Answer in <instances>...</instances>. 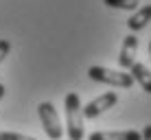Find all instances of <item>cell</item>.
Here are the masks:
<instances>
[{
  "instance_id": "277c9868",
  "label": "cell",
  "mask_w": 151,
  "mask_h": 140,
  "mask_svg": "<svg viewBox=\"0 0 151 140\" xmlns=\"http://www.w3.org/2000/svg\"><path fill=\"white\" fill-rule=\"evenodd\" d=\"M116 103H118L116 92H105V94L96 96L94 101H90L86 107H81V114H83V118H96V116H101L103 112H107L110 107H114Z\"/></svg>"
},
{
  "instance_id": "3957f363",
  "label": "cell",
  "mask_w": 151,
  "mask_h": 140,
  "mask_svg": "<svg viewBox=\"0 0 151 140\" xmlns=\"http://www.w3.org/2000/svg\"><path fill=\"white\" fill-rule=\"evenodd\" d=\"M37 116L42 121V127H44L46 136H48L50 140H59L61 136H64V129H61V123H59V116H57L53 103L44 101L37 105Z\"/></svg>"
},
{
  "instance_id": "5b68a950",
  "label": "cell",
  "mask_w": 151,
  "mask_h": 140,
  "mask_svg": "<svg viewBox=\"0 0 151 140\" xmlns=\"http://www.w3.org/2000/svg\"><path fill=\"white\" fill-rule=\"evenodd\" d=\"M136 50H138V37L136 35H127L123 39V48H121V55H118V64L123 68H132L136 64Z\"/></svg>"
},
{
  "instance_id": "7c38bea8",
  "label": "cell",
  "mask_w": 151,
  "mask_h": 140,
  "mask_svg": "<svg viewBox=\"0 0 151 140\" xmlns=\"http://www.w3.org/2000/svg\"><path fill=\"white\" fill-rule=\"evenodd\" d=\"M142 140H151V125H147L142 129Z\"/></svg>"
},
{
  "instance_id": "9c48e42d",
  "label": "cell",
  "mask_w": 151,
  "mask_h": 140,
  "mask_svg": "<svg viewBox=\"0 0 151 140\" xmlns=\"http://www.w3.org/2000/svg\"><path fill=\"white\" fill-rule=\"evenodd\" d=\"M105 7L112 9H123V11H136L140 7V0H103Z\"/></svg>"
},
{
  "instance_id": "7a4b0ae2",
  "label": "cell",
  "mask_w": 151,
  "mask_h": 140,
  "mask_svg": "<svg viewBox=\"0 0 151 140\" xmlns=\"http://www.w3.org/2000/svg\"><path fill=\"white\" fill-rule=\"evenodd\" d=\"M88 77L92 81H99V83H107L114 88H132L134 85V77L129 72H118V70H110L103 68V66H90L88 68Z\"/></svg>"
},
{
  "instance_id": "8fae6325",
  "label": "cell",
  "mask_w": 151,
  "mask_h": 140,
  "mask_svg": "<svg viewBox=\"0 0 151 140\" xmlns=\"http://www.w3.org/2000/svg\"><path fill=\"white\" fill-rule=\"evenodd\" d=\"M9 50H11V42L9 39H0V61L9 55Z\"/></svg>"
},
{
  "instance_id": "ba28073f",
  "label": "cell",
  "mask_w": 151,
  "mask_h": 140,
  "mask_svg": "<svg viewBox=\"0 0 151 140\" xmlns=\"http://www.w3.org/2000/svg\"><path fill=\"white\" fill-rule=\"evenodd\" d=\"M129 70H132L129 75L134 77V81H138L140 88H142L145 92H149V94H151V72L147 70V66L140 64V61H136V64H134Z\"/></svg>"
},
{
  "instance_id": "5bb4252c",
  "label": "cell",
  "mask_w": 151,
  "mask_h": 140,
  "mask_svg": "<svg viewBox=\"0 0 151 140\" xmlns=\"http://www.w3.org/2000/svg\"><path fill=\"white\" fill-rule=\"evenodd\" d=\"M149 55H151V42H149Z\"/></svg>"
},
{
  "instance_id": "8992f818",
  "label": "cell",
  "mask_w": 151,
  "mask_h": 140,
  "mask_svg": "<svg viewBox=\"0 0 151 140\" xmlns=\"http://www.w3.org/2000/svg\"><path fill=\"white\" fill-rule=\"evenodd\" d=\"M88 140H142V134L136 129H127V131H94L90 134Z\"/></svg>"
},
{
  "instance_id": "4fadbf2b",
  "label": "cell",
  "mask_w": 151,
  "mask_h": 140,
  "mask_svg": "<svg viewBox=\"0 0 151 140\" xmlns=\"http://www.w3.org/2000/svg\"><path fill=\"white\" fill-rule=\"evenodd\" d=\"M2 96H4V85L0 83V98H2Z\"/></svg>"
},
{
  "instance_id": "52a82bcc",
  "label": "cell",
  "mask_w": 151,
  "mask_h": 140,
  "mask_svg": "<svg viewBox=\"0 0 151 140\" xmlns=\"http://www.w3.org/2000/svg\"><path fill=\"white\" fill-rule=\"evenodd\" d=\"M149 20H151V4H145V7L136 9V13L127 20V27L129 31H140L149 24Z\"/></svg>"
},
{
  "instance_id": "6da1fadb",
  "label": "cell",
  "mask_w": 151,
  "mask_h": 140,
  "mask_svg": "<svg viewBox=\"0 0 151 140\" xmlns=\"http://www.w3.org/2000/svg\"><path fill=\"white\" fill-rule=\"evenodd\" d=\"M66 107V134L70 140H83V114H81V101L77 92H68L64 98Z\"/></svg>"
},
{
  "instance_id": "30bf717a",
  "label": "cell",
  "mask_w": 151,
  "mask_h": 140,
  "mask_svg": "<svg viewBox=\"0 0 151 140\" xmlns=\"http://www.w3.org/2000/svg\"><path fill=\"white\" fill-rule=\"evenodd\" d=\"M0 140H35V138L18 134V131H0Z\"/></svg>"
}]
</instances>
